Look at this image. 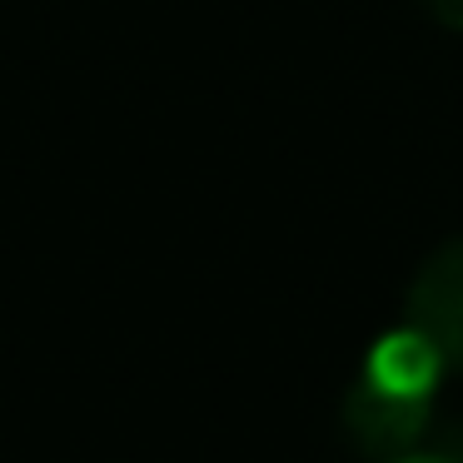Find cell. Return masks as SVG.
I'll return each mask as SVG.
<instances>
[{
	"label": "cell",
	"instance_id": "7a4b0ae2",
	"mask_svg": "<svg viewBox=\"0 0 463 463\" xmlns=\"http://www.w3.org/2000/svg\"><path fill=\"white\" fill-rule=\"evenodd\" d=\"M344 423L359 439L364 453H379V458H399L419 443L423 423H429V399H413V393H393L379 389L373 379H364L359 389L344 403Z\"/></svg>",
	"mask_w": 463,
	"mask_h": 463
},
{
	"label": "cell",
	"instance_id": "277c9868",
	"mask_svg": "<svg viewBox=\"0 0 463 463\" xmlns=\"http://www.w3.org/2000/svg\"><path fill=\"white\" fill-rule=\"evenodd\" d=\"M429 11L439 15L449 31H463V0H429Z\"/></svg>",
	"mask_w": 463,
	"mask_h": 463
},
{
	"label": "cell",
	"instance_id": "3957f363",
	"mask_svg": "<svg viewBox=\"0 0 463 463\" xmlns=\"http://www.w3.org/2000/svg\"><path fill=\"white\" fill-rule=\"evenodd\" d=\"M439 369H443V354L429 344V334H419V329L409 324V329L383 334V339L373 344L369 373H364V379H373L379 389H393V393L429 399V389H433V379H439Z\"/></svg>",
	"mask_w": 463,
	"mask_h": 463
},
{
	"label": "cell",
	"instance_id": "6da1fadb",
	"mask_svg": "<svg viewBox=\"0 0 463 463\" xmlns=\"http://www.w3.org/2000/svg\"><path fill=\"white\" fill-rule=\"evenodd\" d=\"M409 324L429 334L443 364L463 369V240H449L423 260L419 279L409 289Z\"/></svg>",
	"mask_w": 463,
	"mask_h": 463
},
{
	"label": "cell",
	"instance_id": "5b68a950",
	"mask_svg": "<svg viewBox=\"0 0 463 463\" xmlns=\"http://www.w3.org/2000/svg\"><path fill=\"white\" fill-rule=\"evenodd\" d=\"M399 463H449V458H433V453H409V458H399Z\"/></svg>",
	"mask_w": 463,
	"mask_h": 463
}]
</instances>
